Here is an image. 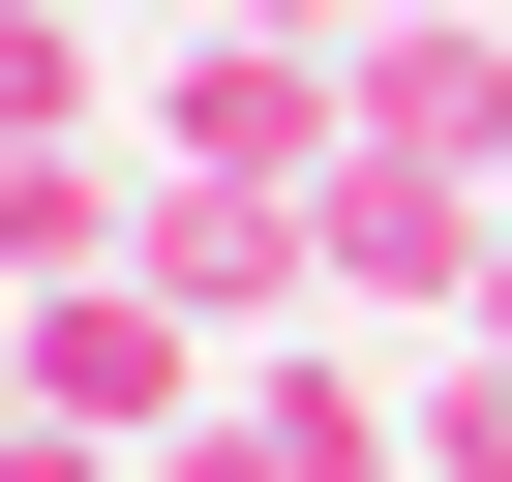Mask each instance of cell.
I'll return each instance as SVG.
<instances>
[{"label": "cell", "mask_w": 512, "mask_h": 482, "mask_svg": "<svg viewBox=\"0 0 512 482\" xmlns=\"http://www.w3.org/2000/svg\"><path fill=\"white\" fill-rule=\"evenodd\" d=\"M121 151H151V181H272V211H302V181L362 151V31H181Z\"/></svg>", "instance_id": "obj_1"}, {"label": "cell", "mask_w": 512, "mask_h": 482, "mask_svg": "<svg viewBox=\"0 0 512 482\" xmlns=\"http://www.w3.org/2000/svg\"><path fill=\"white\" fill-rule=\"evenodd\" d=\"M0 332H31V422H91V452H181V422L241 392V362H211L151 272H61V302H0Z\"/></svg>", "instance_id": "obj_2"}, {"label": "cell", "mask_w": 512, "mask_h": 482, "mask_svg": "<svg viewBox=\"0 0 512 482\" xmlns=\"http://www.w3.org/2000/svg\"><path fill=\"white\" fill-rule=\"evenodd\" d=\"M121 272H151V302H181V332H211V362H272V332H302V302H332V241H302V211H272V181H151V241H121Z\"/></svg>", "instance_id": "obj_3"}, {"label": "cell", "mask_w": 512, "mask_h": 482, "mask_svg": "<svg viewBox=\"0 0 512 482\" xmlns=\"http://www.w3.org/2000/svg\"><path fill=\"white\" fill-rule=\"evenodd\" d=\"M302 241H332V302H482L512 181H422V151H332V181H302Z\"/></svg>", "instance_id": "obj_4"}, {"label": "cell", "mask_w": 512, "mask_h": 482, "mask_svg": "<svg viewBox=\"0 0 512 482\" xmlns=\"http://www.w3.org/2000/svg\"><path fill=\"white\" fill-rule=\"evenodd\" d=\"M362 151H422V181H512V31H482V0L362 31Z\"/></svg>", "instance_id": "obj_5"}, {"label": "cell", "mask_w": 512, "mask_h": 482, "mask_svg": "<svg viewBox=\"0 0 512 482\" xmlns=\"http://www.w3.org/2000/svg\"><path fill=\"white\" fill-rule=\"evenodd\" d=\"M0 151H91V0H0Z\"/></svg>", "instance_id": "obj_6"}, {"label": "cell", "mask_w": 512, "mask_h": 482, "mask_svg": "<svg viewBox=\"0 0 512 482\" xmlns=\"http://www.w3.org/2000/svg\"><path fill=\"white\" fill-rule=\"evenodd\" d=\"M422 482H512V332H452V362H422Z\"/></svg>", "instance_id": "obj_7"}, {"label": "cell", "mask_w": 512, "mask_h": 482, "mask_svg": "<svg viewBox=\"0 0 512 482\" xmlns=\"http://www.w3.org/2000/svg\"><path fill=\"white\" fill-rule=\"evenodd\" d=\"M151 482H302V452H272V422H241V392H211V422H181V452H151Z\"/></svg>", "instance_id": "obj_8"}, {"label": "cell", "mask_w": 512, "mask_h": 482, "mask_svg": "<svg viewBox=\"0 0 512 482\" xmlns=\"http://www.w3.org/2000/svg\"><path fill=\"white\" fill-rule=\"evenodd\" d=\"M0 482H151V452H91V422H0Z\"/></svg>", "instance_id": "obj_9"}, {"label": "cell", "mask_w": 512, "mask_h": 482, "mask_svg": "<svg viewBox=\"0 0 512 482\" xmlns=\"http://www.w3.org/2000/svg\"><path fill=\"white\" fill-rule=\"evenodd\" d=\"M0 422H31V332H0Z\"/></svg>", "instance_id": "obj_10"}, {"label": "cell", "mask_w": 512, "mask_h": 482, "mask_svg": "<svg viewBox=\"0 0 512 482\" xmlns=\"http://www.w3.org/2000/svg\"><path fill=\"white\" fill-rule=\"evenodd\" d=\"M362 31H422V0H362Z\"/></svg>", "instance_id": "obj_11"}]
</instances>
